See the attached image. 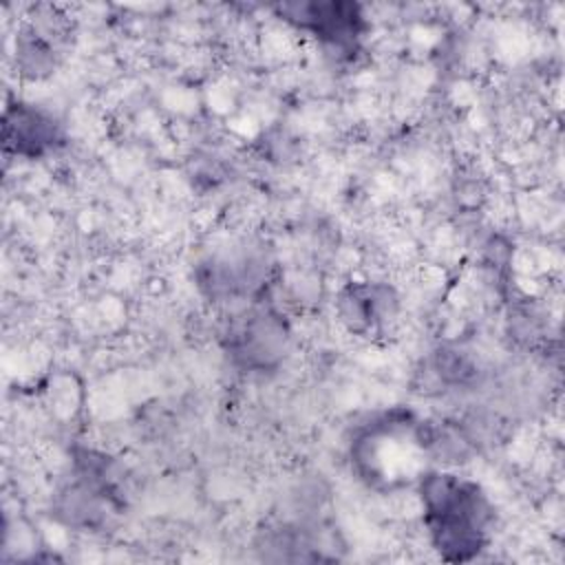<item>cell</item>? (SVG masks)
<instances>
[{"instance_id": "cell-6", "label": "cell", "mask_w": 565, "mask_h": 565, "mask_svg": "<svg viewBox=\"0 0 565 565\" xmlns=\"http://www.w3.org/2000/svg\"><path fill=\"white\" fill-rule=\"evenodd\" d=\"M388 300L380 287H351L344 291L340 311L353 331H369L382 320V302Z\"/></svg>"}, {"instance_id": "cell-4", "label": "cell", "mask_w": 565, "mask_h": 565, "mask_svg": "<svg viewBox=\"0 0 565 565\" xmlns=\"http://www.w3.org/2000/svg\"><path fill=\"white\" fill-rule=\"evenodd\" d=\"M287 347V329L282 320L269 311L252 313L230 335V353L247 369H269Z\"/></svg>"}, {"instance_id": "cell-3", "label": "cell", "mask_w": 565, "mask_h": 565, "mask_svg": "<svg viewBox=\"0 0 565 565\" xmlns=\"http://www.w3.org/2000/svg\"><path fill=\"white\" fill-rule=\"evenodd\" d=\"M280 13L322 42L344 51L355 49L366 26L360 7L351 2H296L282 4Z\"/></svg>"}, {"instance_id": "cell-1", "label": "cell", "mask_w": 565, "mask_h": 565, "mask_svg": "<svg viewBox=\"0 0 565 565\" xmlns=\"http://www.w3.org/2000/svg\"><path fill=\"white\" fill-rule=\"evenodd\" d=\"M424 521L433 545L446 561H468L488 541L492 508L481 488L448 472L419 477Z\"/></svg>"}, {"instance_id": "cell-5", "label": "cell", "mask_w": 565, "mask_h": 565, "mask_svg": "<svg viewBox=\"0 0 565 565\" xmlns=\"http://www.w3.org/2000/svg\"><path fill=\"white\" fill-rule=\"evenodd\" d=\"M4 148L29 159H40L55 150L64 137L60 124L31 104L15 102L4 110L2 124Z\"/></svg>"}, {"instance_id": "cell-2", "label": "cell", "mask_w": 565, "mask_h": 565, "mask_svg": "<svg viewBox=\"0 0 565 565\" xmlns=\"http://www.w3.org/2000/svg\"><path fill=\"white\" fill-rule=\"evenodd\" d=\"M433 437L424 433L422 424L406 417H386L369 426L353 444V459L360 475L373 483L393 486L415 472L419 452H426Z\"/></svg>"}]
</instances>
